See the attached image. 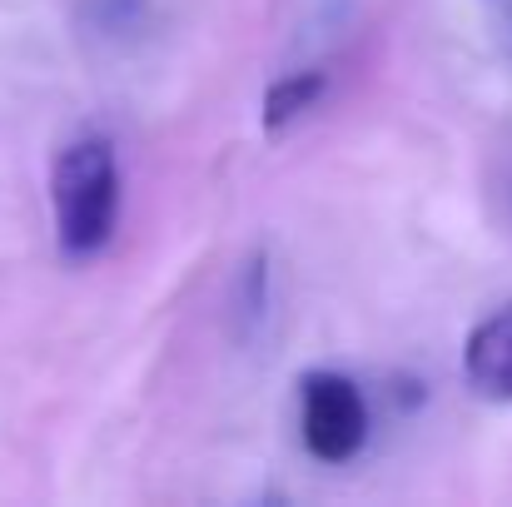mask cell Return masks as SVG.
Instances as JSON below:
<instances>
[{"mask_svg":"<svg viewBox=\"0 0 512 507\" xmlns=\"http://www.w3.org/2000/svg\"><path fill=\"white\" fill-rule=\"evenodd\" d=\"M463 378L473 393L512 403V304L488 314L463 343Z\"/></svg>","mask_w":512,"mask_h":507,"instance_id":"obj_3","label":"cell"},{"mask_svg":"<svg viewBox=\"0 0 512 507\" xmlns=\"http://www.w3.org/2000/svg\"><path fill=\"white\" fill-rule=\"evenodd\" d=\"M299 438L309 458L348 463L368 443V403L353 378L334 368H314L299 378Z\"/></svg>","mask_w":512,"mask_h":507,"instance_id":"obj_2","label":"cell"},{"mask_svg":"<svg viewBox=\"0 0 512 507\" xmlns=\"http://www.w3.org/2000/svg\"><path fill=\"white\" fill-rule=\"evenodd\" d=\"M50 199H55V239L65 259L85 264L115 239L120 165L105 135H85L60 150L50 169Z\"/></svg>","mask_w":512,"mask_h":507,"instance_id":"obj_1","label":"cell"},{"mask_svg":"<svg viewBox=\"0 0 512 507\" xmlns=\"http://www.w3.org/2000/svg\"><path fill=\"white\" fill-rule=\"evenodd\" d=\"M324 95H329V75L324 70H294V75L274 80L264 90V135H279V130L299 125Z\"/></svg>","mask_w":512,"mask_h":507,"instance_id":"obj_4","label":"cell"}]
</instances>
